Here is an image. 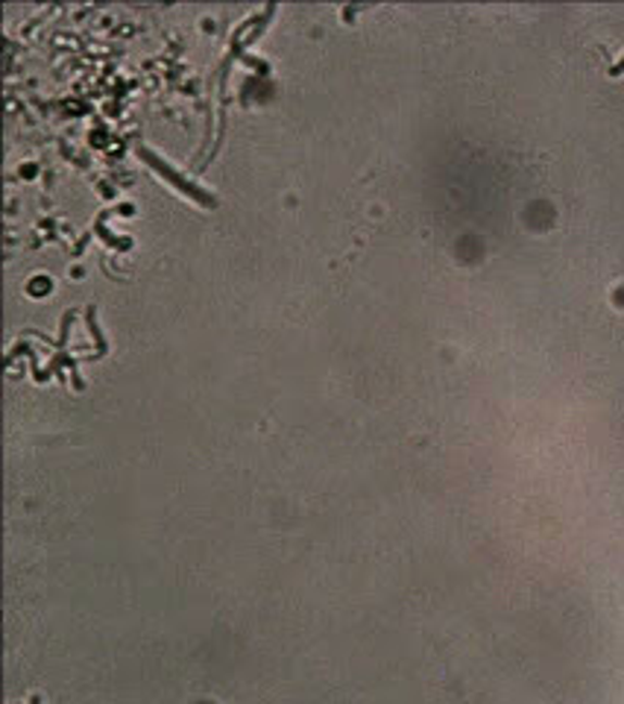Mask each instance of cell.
<instances>
[{
    "label": "cell",
    "instance_id": "6da1fadb",
    "mask_svg": "<svg viewBox=\"0 0 624 704\" xmlns=\"http://www.w3.org/2000/svg\"><path fill=\"white\" fill-rule=\"evenodd\" d=\"M135 153L141 156V159H145V162L150 164V168H153L155 174H162L164 180H167V183H173V185H176V188H179V192L188 194V197H194L197 203H202V206H217V200H214L212 194L202 192L200 185L191 183V180H188V176L179 174V171H173L171 162H164L162 156H155L153 150H150V147L138 145V147H135Z\"/></svg>",
    "mask_w": 624,
    "mask_h": 704
},
{
    "label": "cell",
    "instance_id": "7a4b0ae2",
    "mask_svg": "<svg viewBox=\"0 0 624 704\" xmlns=\"http://www.w3.org/2000/svg\"><path fill=\"white\" fill-rule=\"evenodd\" d=\"M622 71H624V57L619 59V62H615L613 69H610V74H613V77H619V74H622Z\"/></svg>",
    "mask_w": 624,
    "mask_h": 704
}]
</instances>
